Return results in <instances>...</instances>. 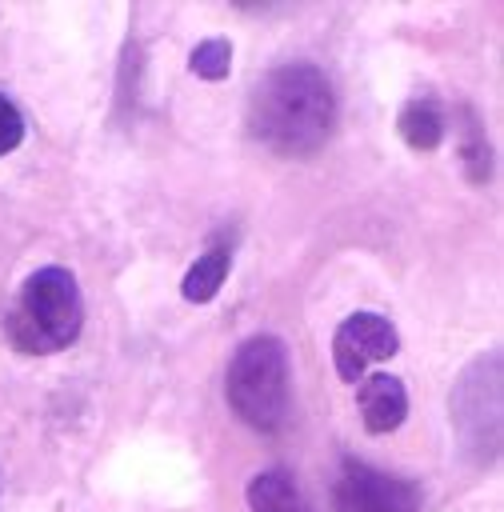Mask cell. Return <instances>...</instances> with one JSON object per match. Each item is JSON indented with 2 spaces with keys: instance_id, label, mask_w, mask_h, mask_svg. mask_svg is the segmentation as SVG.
<instances>
[{
  "instance_id": "cell-1",
  "label": "cell",
  "mask_w": 504,
  "mask_h": 512,
  "mask_svg": "<svg viewBox=\"0 0 504 512\" xmlns=\"http://www.w3.org/2000/svg\"><path fill=\"white\" fill-rule=\"evenodd\" d=\"M332 128L336 92L312 60L276 64L248 96V132L280 156H312Z\"/></svg>"
},
{
  "instance_id": "cell-2",
  "label": "cell",
  "mask_w": 504,
  "mask_h": 512,
  "mask_svg": "<svg viewBox=\"0 0 504 512\" xmlns=\"http://www.w3.org/2000/svg\"><path fill=\"white\" fill-rule=\"evenodd\" d=\"M84 328V300H80V284L68 268H36L8 316H4V336L20 356H52L64 352L68 344H76Z\"/></svg>"
},
{
  "instance_id": "cell-3",
  "label": "cell",
  "mask_w": 504,
  "mask_h": 512,
  "mask_svg": "<svg viewBox=\"0 0 504 512\" xmlns=\"http://www.w3.org/2000/svg\"><path fill=\"white\" fill-rule=\"evenodd\" d=\"M288 348L280 336H248L224 372V400L228 408L256 432H276L288 416Z\"/></svg>"
},
{
  "instance_id": "cell-4",
  "label": "cell",
  "mask_w": 504,
  "mask_h": 512,
  "mask_svg": "<svg viewBox=\"0 0 504 512\" xmlns=\"http://www.w3.org/2000/svg\"><path fill=\"white\" fill-rule=\"evenodd\" d=\"M420 504L424 496L412 480L364 460H344L332 484V512H420Z\"/></svg>"
},
{
  "instance_id": "cell-5",
  "label": "cell",
  "mask_w": 504,
  "mask_h": 512,
  "mask_svg": "<svg viewBox=\"0 0 504 512\" xmlns=\"http://www.w3.org/2000/svg\"><path fill=\"white\" fill-rule=\"evenodd\" d=\"M396 348H400L396 324L380 312H352L332 336V360H336L340 380L348 384H356L372 364L396 356Z\"/></svg>"
},
{
  "instance_id": "cell-6",
  "label": "cell",
  "mask_w": 504,
  "mask_h": 512,
  "mask_svg": "<svg viewBox=\"0 0 504 512\" xmlns=\"http://www.w3.org/2000/svg\"><path fill=\"white\" fill-rule=\"evenodd\" d=\"M356 400H360L364 428H368L372 436L396 432V428L404 424V416H408V392H404V384H400L396 376H388V372H372V376H364Z\"/></svg>"
},
{
  "instance_id": "cell-7",
  "label": "cell",
  "mask_w": 504,
  "mask_h": 512,
  "mask_svg": "<svg viewBox=\"0 0 504 512\" xmlns=\"http://www.w3.org/2000/svg\"><path fill=\"white\" fill-rule=\"evenodd\" d=\"M244 500H248L252 512H316L284 468L256 472L244 488Z\"/></svg>"
},
{
  "instance_id": "cell-8",
  "label": "cell",
  "mask_w": 504,
  "mask_h": 512,
  "mask_svg": "<svg viewBox=\"0 0 504 512\" xmlns=\"http://www.w3.org/2000/svg\"><path fill=\"white\" fill-rule=\"evenodd\" d=\"M396 132L404 136L408 148H416V152H432V148L444 140V112H440L436 96H412V100L400 108Z\"/></svg>"
},
{
  "instance_id": "cell-9",
  "label": "cell",
  "mask_w": 504,
  "mask_h": 512,
  "mask_svg": "<svg viewBox=\"0 0 504 512\" xmlns=\"http://www.w3.org/2000/svg\"><path fill=\"white\" fill-rule=\"evenodd\" d=\"M228 268H232V256H228L224 248L204 252V256L184 272V280H180L184 300H188V304H208V300L220 292V284H224Z\"/></svg>"
},
{
  "instance_id": "cell-10",
  "label": "cell",
  "mask_w": 504,
  "mask_h": 512,
  "mask_svg": "<svg viewBox=\"0 0 504 512\" xmlns=\"http://www.w3.org/2000/svg\"><path fill=\"white\" fill-rule=\"evenodd\" d=\"M188 64H192V72H196L200 80H224L228 68H232V44H228L224 36H208V40H200V44L192 48Z\"/></svg>"
},
{
  "instance_id": "cell-11",
  "label": "cell",
  "mask_w": 504,
  "mask_h": 512,
  "mask_svg": "<svg viewBox=\"0 0 504 512\" xmlns=\"http://www.w3.org/2000/svg\"><path fill=\"white\" fill-rule=\"evenodd\" d=\"M20 140H24V116H20V108L0 92V156H8L12 148H20Z\"/></svg>"
}]
</instances>
